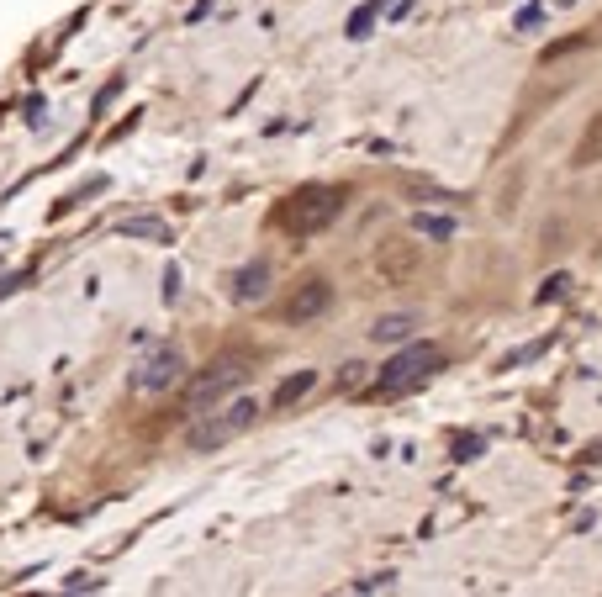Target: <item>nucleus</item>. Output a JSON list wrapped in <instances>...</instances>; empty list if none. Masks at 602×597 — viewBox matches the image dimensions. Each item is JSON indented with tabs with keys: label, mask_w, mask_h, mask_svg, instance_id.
<instances>
[{
	"label": "nucleus",
	"mask_w": 602,
	"mask_h": 597,
	"mask_svg": "<svg viewBox=\"0 0 602 597\" xmlns=\"http://www.w3.org/2000/svg\"><path fill=\"white\" fill-rule=\"evenodd\" d=\"M338 212H344V191H338V185H307V191H296L286 207H280V228L296 233V238H312V233H323Z\"/></svg>",
	"instance_id": "obj_1"
},
{
	"label": "nucleus",
	"mask_w": 602,
	"mask_h": 597,
	"mask_svg": "<svg viewBox=\"0 0 602 597\" xmlns=\"http://www.w3.org/2000/svg\"><path fill=\"white\" fill-rule=\"evenodd\" d=\"M254 418H259V402H254V397H233L228 407H217V413H196V423H191V434H185V444H191L196 455L222 450V444H233Z\"/></svg>",
	"instance_id": "obj_2"
},
{
	"label": "nucleus",
	"mask_w": 602,
	"mask_h": 597,
	"mask_svg": "<svg viewBox=\"0 0 602 597\" xmlns=\"http://www.w3.org/2000/svg\"><path fill=\"white\" fill-rule=\"evenodd\" d=\"M249 376H254L249 354H217V360L206 365L191 386H185V407H191V413H206V407H217L228 391H238Z\"/></svg>",
	"instance_id": "obj_3"
},
{
	"label": "nucleus",
	"mask_w": 602,
	"mask_h": 597,
	"mask_svg": "<svg viewBox=\"0 0 602 597\" xmlns=\"http://www.w3.org/2000/svg\"><path fill=\"white\" fill-rule=\"evenodd\" d=\"M434 370H444V349H439V344H412V349L397 354V360L381 365L375 391H381V397H402V391L423 386L428 376H434Z\"/></svg>",
	"instance_id": "obj_4"
},
{
	"label": "nucleus",
	"mask_w": 602,
	"mask_h": 597,
	"mask_svg": "<svg viewBox=\"0 0 602 597\" xmlns=\"http://www.w3.org/2000/svg\"><path fill=\"white\" fill-rule=\"evenodd\" d=\"M180 381H185V349H180V344H159V349L133 370V386H138V391H175Z\"/></svg>",
	"instance_id": "obj_5"
},
{
	"label": "nucleus",
	"mask_w": 602,
	"mask_h": 597,
	"mask_svg": "<svg viewBox=\"0 0 602 597\" xmlns=\"http://www.w3.org/2000/svg\"><path fill=\"white\" fill-rule=\"evenodd\" d=\"M328 307H333V286L307 281V286H296V296L286 302V323H312V317H323Z\"/></svg>",
	"instance_id": "obj_6"
},
{
	"label": "nucleus",
	"mask_w": 602,
	"mask_h": 597,
	"mask_svg": "<svg viewBox=\"0 0 602 597\" xmlns=\"http://www.w3.org/2000/svg\"><path fill=\"white\" fill-rule=\"evenodd\" d=\"M270 259H254V265H243L238 275H233V302H243V307H249V302H265V296H270Z\"/></svg>",
	"instance_id": "obj_7"
},
{
	"label": "nucleus",
	"mask_w": 602,
	"mask_h": 597,
	"mask_svg": "<svg viewBox=\"0 0 602 597\" xmlns=\"http://www.w3.org/2000/svg\"><path fill=\"white\" fill-rule=\"evenodd\" d=\"M418 328H423V317H418V312H386V317H375L370 339H375V344H407Z\"/></svg>",
	"instance_id": "obj_8"
},
{
	"label": "nucleus",
	"mask_w": 602,
	"mask_h": 597,
	"mask_svg": "<svg viewBox=\"0 0 602 597\" xmlns=\"http://www.w3.org/2000/svg\"><path fill=\"white\" fill-rule=\"evenodd\" d=\"M312 386H317V370H296V376H286V381L275 386V407H291V402H301Z\"/></svg>",
	"instance_id": "obj_9"
},
{
	"label": "nucleus",
	"mask_w": 602,
	"mask_h": 597,
	"mask_svg": "<svg viewBox=\"0 0 602 597\" xmlns=\"http://www.w3.org/2000/svg\"><path fill=\"white\" fill-rule=\"evenodd\" d=\"M122 238H154V244H169V222L159 217H122Z\"/></svg>",
	"instance_id": "obj_10"
},
{
	"label": "nucleus",
	"mask_w": 602,
	"mask_h": 597,
	"mask_svg": "<svg viewBox=\"0 0 602 597\" xmlns=\"http://www.w3.org/2000/svg\"><path fill=\"white\" fill-rule=\"evenodd\" d=\"M576 164L587 170V164H602V111L587 122V133H581V143H576Z\"/></svg>",
	"instance_id": "obj_11"
},
{
	"label": "nucleus",
	"mask_w": 602,
	"mask_h": 597,
	"mask_svg": "<svg viewBox=\"0 0 602 597\" xmlns=\"http://www.w3.org/2000/svg\"><path fill=\"white\" fill-rule=\"evenodd\" d=\"M412 233H418V238H439V244H444V238H455V217L418 212V217H412Z\"/></svg>",
	"instance_id": "obj_12"
},
{
	"label": "nucleus",
	"mask_w": 602,
	"mask_h": 597,
	"mask_svg": "<svg viewBox=\"0 0 602 597\" xmlns=\"http://www.w3.org/2000/svg\"><path fill=\"white\" fill-rule=\"evenodd\" d=\"M381 6H386V0H365V6L349 16V37H370V27H375V16H381Z\"/></svg>",
	"instance_id": "obj_13"
},
{
	"label": "nucleus",
	"mask_w": 602,
	"mask_h": 597,
	"mask_svg": "<svg viewBox=\"0 0 602 597\" xmlns=\"http://www.w3.org/2000/svg\"><path fill=\"white\" fill-rule=\"evenodd\" d=\"M566 286H571V275H555V281H544L539 302H560V296H566Z\"/></svg>",
	"instance_id": "obj_14"
},
{
	"label": "nucleus",
	"mask_w": 602,
	"mask_h": 597,
	"mask_svg": "<svg viewBox=\"0 0 602 597\" xmlns=\"http://www.w3.org/2000/svg\"><path fill=\"white\" fill-rule=\"evenodd\" d=\"M354 587H360V592H375V587H397V576H391V571H381V576H365V582H354Z\"/></svg>",
	"instance_id": "obj_15"
},
{
	"label": "nucleus",
	"mask_w": 602,
	"mask_h": 597,
	"mask_svg": "<svg viewBox=\"0 0 602 597\" xmlns=\"http://www.w3.org/2000/svg\"><path fill=\"white\" fill-rule=\"evenodd\" d=\"M69 592H96L101 582H96V576H69V582H64Z\"/></svg>",
	"instance_id": "obj_16"
},
{
	"label": "nucleus",
	"mask_w": 602,
	"mask_h": 597,
	"mask_svg": "<svg viewBox=\"0 0 602 597\" xmlns=\"http://www.w3.org/2000/svg\"><path fill=\"white\" fill-rule=\"evenodd\" d=\"M360 370H365V365H344V376H338V386H344V391H349V386H360Z\"/></svg>",
	"instance_id": "obj_17"
}]
</instances>
